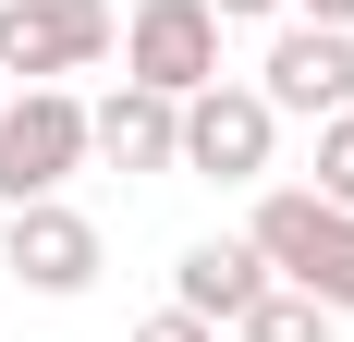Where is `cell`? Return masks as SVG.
Wrapping results in <instances>:
<instances>
[{
  "label": "cell",
  "instance_id": "6da1fadb",
  "mask_svg": "<svg viewBox=\"0 0 354 342\" xmlns=\"http://www.w3.org/2000/svg\"><path fill=\"white\" fill-rule=\"evenodd\" d=\"M245 244L269 257V281H293L330 318H354V208H330L318 183H269L257 220H245Z\"/></svg>",
  "mask_w": 354,
  "mask_h": 342
},
{
  "label": "cell",
  "instance_id": "7a4b0ae2",
  "mask_svg": "<svg viewBox=\"0 0 354 342\" xmlns=\"http://www.w3.org/2000/svg\"><path fill=\"white\" fill-rule=\"evenodd\" d=\"M86 171V98L73 86H12L0 98V208H37Z\"/></svg>",
  "mask_w": 354,
  "mask_h": 342
},
{
  "label": "cell",
  "instance_id": "3957f363",
  "mask_svg": "<svg viewBox=\"0 0 354 342\" xmlns=\"http://www.w3.org/2000/svg\"><path fill=\"white\" fill-rule=\"evenodd\" d=\"M122 49L110 0H0V73L12 86H62V73H98Z\"/></svg>",
  "mask_w": 354,
  "mask_h": 342
},
{
  "label": "cell",
  "instance_id": "277c9868",
  "mask_svg": "<svg viewBox=\"0 0 354 342\" xmlns=\"http://www.w3.org/2000/svg\"><path fill=\"white\" fill-rule=\"evenodd\" d=\"M0 269L25 281V294H49V306H73L110 269V244H98V220L73 196H37V208H0Z\"/></svg>",
  "mask_w": 354,
  "mask_h": 342
},
{
  "label": "cell",
  "instance_id": "5b68a950",
  "mask_svg": "<svg viewBox=\"0 0 354 342\" xmlns=\"http://www.w3.org/2000/svg\"><path fill=\"white\" fill-rule=\"evenodd\" d=\"M122 86H159V98L220 86V12L208 0H135L122 12Z\"/></svg>",
  "mask_w": 354,
  "mask_h": 342
},
{
  "label": "cell",
  "instance_id": "8992f818",
  "mask_svg": "<svg viewBox=\"0 0 354 342\" xmlns=\"http://www.w3.org/2000/svg\"><path fill=\"white\" fill-rule=\"evenodd\" d=\"M269 147H281V110L257 98V86H196L183 98V171H208V183H269Z\"/></svg>",
  "mask_w": 354,
  "mask_h": 342
},
{
  "label": "cell",
  "instance_id": "52a82bcc",
  "mask_svg": "<svg viewBox=\"0 0 354 342\" xmlns=\"http://www.w3.org/2000/svg\"><path fill=\"white\" fill-rule=\"evenodd\" d=\"M257 98L281 110V123H330V110H354V37H342V25H281L269 62H257Z\"/></svg>",
  "mask_w": 354,
  "mask_h": 342
},
{
  "label": "cell",
  "instance_id": "ba28073f",
  "mask_svg": "<svg viewBox=\"0 0 354 342\" xmlns=\"http://www.w3.org/2000/svg\"><path fill=\"white\" fill-rule=\"evenodd\" d=\"M86 159H110V171H183V98H159V86L86 98Z\"/></svg>",
  "mask_w": 354,
  "mask_h": 342
},
{
  "label": "cell",
  "instance_id": "9c48e42d",
  "mask_svg": "<svg viewBox=\"0 0 354 342\" xmlns=\"http://www.w3.org/2000/svg\"><path fill=\"white\" fill-rule=\"evenodd\" d=\"M257 294H269V257H257L245 233H208V244H183V257H171V306L208 318V330H232Z\"/></svg>",
  "mask_w": 354,
  "mask_h": 342
},
{
  "label": "cell",
  "instance_id": "30bf717a",
  "mask_svg": "<svg viewBox=\"0 0 354 342\" xmlns=\"http://www.w3.org/2000/svg\"><path fill=\"white\" fill-rule=\"evenodd\" d=\"M232 330H245V342H330V306H318V294H293V281H269Z\"/></svg>",
  "mask_w": 354,
  "mask_h": 342
},
{
  "label": "cell",
  "instance_id": "8fae6325",
  "mask_svg": "<svg viewBox=\"0 0 354 342\" xmlns=\"http://www.w3.org/2000/svg\"><path fill=\"white\" fill-rule=\"evenodd\" d=\"M318 196L354 208V110H330V123H318Z\"/></svg>",
  "mask_w": 354,
  "mask_h": 342
},
{
  "label": "cell",
  "instance_id": "7c38bea8",
  "mask_svg": "<svg viewBox=\"0 0 354 342\" xmlns=\"http://www.w3.org/2000/svg\"><path fill=\"white\" fill-rule=\"evenodd\" d=\"M135 342H220L208 318H183V306H159V318H135Z\"/></svg>",
  "mask_w": 354,
  "mask_h": 342
},
{
  "label": "cell",
  "instance_id": "4fadbf2b",
  "mask_svg": "<svg viewBox=\"0 0 354 342\" xmlns=\"http://www.w3.org/2000/svg\"><path fill=\"white\" fill-rule=\"evenodd\" d=\"M220 25H269V12H293V0H208Z\"/></svg>",
  "mask_w": 354,
  "mask_h": 342
},
{
  "label": "cell",
  "instance_id": "5bb4252c",
  "mask_svg": "<svg viewBox=\"0 0 354 342\" xmlns=\"http://www.w3.org/2000/svg\"><path fill=\"white\" fill-rule=\"evenodd\" d=\"M293 25H342L354 37V0H293Z\"/></svg>",
  "mask_w": 354,
  "mask_h": 342
}]
</instances>
